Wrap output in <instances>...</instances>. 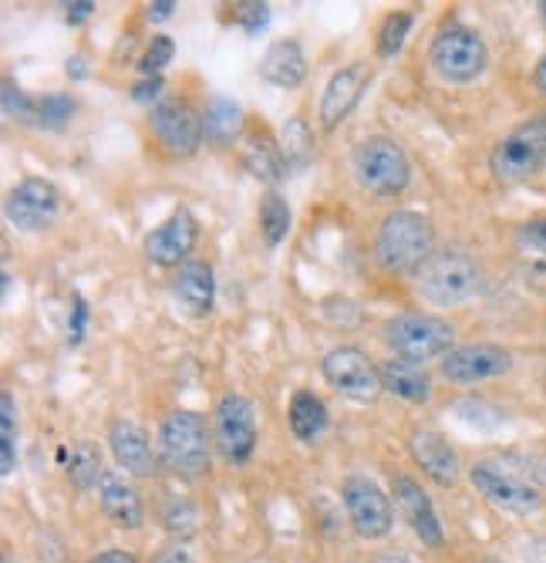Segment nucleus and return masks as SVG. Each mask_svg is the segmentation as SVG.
<instances>
[{"instance_id":"nucleus-30","label":"nucleus","mask_w":546,"mask_h":563,"mask_svg":"<svg viewBox=\"0 0 546 563\" xmlns=\"http://www.w3.org/2000/svg\"><path fill=\"white\" fill-rule=\"evenodd\" d=\"M290 227H293L290 202L277 189H267L264 199H260V233H264V243L270 250H277L290 236Z\"/></svg>"},{"instance_id":"nucleus-14","label":"nucleus","mask_w":546,"mask_h":563,"mask_svg":"<svg viewBox=\"0 0 546 563\" xmlns=\"http://www.w3.org/2000/svg\"><path fill=\"white\" fill-rule=\"evenodd\" d=\"M516 368V354L495 341H469L456 344L438 362V375L449 385H486L506 378Z\"/></svg>"},{"instance_id":"nucleus-8","label":"nucleus","mask_w":546,"mask_h":563,"mask_svg":"<svg viewBox=\"0 0 546 563\" xmlns=\"http://www.w3.org/2000/svg\"><path fill=\"white\" fill-rule=\"evenodd\" d=\"M352 173L358 186L378 199H399L412 186V159L399 139L368 135L352 148Z\"/></svg>"},{"instance_id":"nucleus-18","label":"nucleus","mask_w":546,"mask_h":563,"mask_svg":"<svg viewBox=\"0 0 546 563\" xmlns=\"http://www.w3.org/2000/svg\"><path fill=\"white\" fill-rule=\"evenodd\" d=\"M109 452L115 459V470L132 479H153L159 473V445L135 419H112L105 432Z\"/></svg>"},{"instance_id":"nucleus-15","label":"nucleus","mask_w":546,"mask_h":563,"mask_svg":"<svg viewBox=\"0 0 546 563\" xmlns=\"http://www.w3.org/2000/svg\"><path fill=\"white\" fill-rule=\"evenodd\" d=\"M375 81V68L368 62H347L341 65L324 91H321V101H317V125L324 132H337L347 119L355 115V109L365 101L368 88Z\"/></svg>"},{"instance_id":"nucleus-21","label":"nucleus","mask_w":546,"mask_h":563,"mask_svg":"<svg viewBox=\"0 0 546 563\" xmlns=\"http://www.w3.org/2000/svg\"><path fill=\"white\" fill-rule=\"evenodd\" d=\"M172 300L176 307L192 318V321H203L213 314V307H216V271L210 261H189L182 264L176 274H172Z\"/></svg>"},{"instance_id":"nucleus-25","label":"nucleus","mask_w":546,"mask_h":563,"mask_svg":"<svg viewBox=\"0 0 546 563\" xmlns=\"http://www.w3.org/2000/svg\"><path fill=\"white\" fill-rule=\"evenodd\" d=\"M287 426L301 445H317L331 426V412L324 398L311 388H297L287 405Z\"/></svg>"},{"instance_id":"nucleus-40","label":"nucleus","mask_w":546,"mask_h":563,"mask_svg":"<svg viewBox=\"0 0 546 563\" xmlns=\"http://www.w3.org/2000/svg\"><path fill=\"white\" fill-rule=\"evenodd\" d=\"M94 11H98V8L91 4V0H75V4H65V21H68L71 27H78V24H85Z\"/></svg>"},{"instance_id":"nucleus-31","label":"nucleus","mask_w":546,"mask_h":563,"mask_svg":"<svg viewBox=\"0 0 546 563\" xmlns=\"http://www.w3.org/2000/svg\"><path fill=\"white\" fill-rule=\"evenodd\" d=\"M412 31H415V14L412 11H391V14H385V21L378 27V37H375V55H378V62L399 58L405 41L412 37Z\"/></svg>"},{"instance_id":"nucleus-43","label":"nucleus","mask_w":546,"mask_h":563,"mask_svg":"<svg viewBox=\"0 0 546 563\" xmlns=\"http://www.w3.org/2000/svg\"><path fill=\"white\" fill-rule=\"evenodd\" d=\"M176 11H179L176 0H153V4L145 8V18L153 21V24H163V21H169Z\"/></svg>"},{"instance_id":"nucleus-33","label":"nucleus","mask_w":546,"mask_h":563,"mask_svg":"<svg viewBox=\"0 0 546 563\" xmlns=\"http://www.w3.org/2000/svg\"><path fill=\"white\" fill-rule=\"evenodd\" d=\"M0 106H4V119L18 125H37V98H31L14 78H4V91H0Z\"/></svg>"},{"instance_id":"nucleus-27","label":"nucleus","mask_w":546,"mask_h":563,"mask_svg":"<svg viewBox=\"0 0 546 563\" xmlns=\"http://www.w3.org/2000/svg\"><path fill=\"white\" fill-rule=\"evenodd\" d=\"M203 125H207V142L216 148H230L233 142L243 139L246 119L243 109L226 95H210L203 106Z\"/></svg>"},{"instance_id":"nucleus-7","label":"nucleus","mask_w":546,"mask_h":563,"mask_svg":"<svg viewBox=\"0 0 546 563\" xmlns=\"http://www.w3.org/2000/svg\"><path fill=\"white\" fill-rule=\"evenodd\" d=\"M381 341L394 357L428 365L456 347V324L435 311H402L381 324Z\"/></svg>"},{"instance_id":"nucleus-10","label":"nucleus","mask_w":546,"mask_h":563,"mask_svg":"<svg viewBox=\"0 0 546 563\" xmlns=\"http://www.w3.org/2000/svg\"><path fill=\"white\" fill-rule=\"evenodd\" d=\"M213 442L223 463L246 466L257 452L260 442V422H257V405L239 391H226L213 408Z\"/></svg>"},{"instance_id":"nucleus-6","label":"nucleus","mask_w":546,"mask_h":563,"mask_svg":"<svg viewBox=\"0 0 546 563\" xmlns=\"http://www.w3.org/2000/svg\"><path fill=\"white\" fill-rule=\"evenodd\" d=\"M546 173V109L516 122L495 139L489 152V176L500 186H523Z\"/></svg>"},{"instance_id":"nucleus-47","label":"nucleus","mask_w":546,"mask_h":563,"mask_svg":"<svg viewBox=\"0 0 546 563\" xmlns=\"http://www.w3.org/2000/svg\"><path fill=\"white\" fill-rule=\"evenodd\" d=\"M536 14H539V24L546 31V0H539V4H536Z\"/></svg>"},{"instance_id":"nucleus-41","label":"nucleus","mask_w":546,"mask_h":563,"mask_svg":"<svg viewBox=\"0 0 546 563\" xmlns=\"http://www.w3.org/2000/svg\"><path fill=\"white\" fill-rule=\"evenodd\" d=\"M148 563H200V560H196L186 547H163L153 560H148Z\"/></svg>"},{"instance_id":"nucleus-3","label":"nucleus","mask_w":546,"mask_h":563,"mask_svg":"<svg viewBox=\"0 0 546 563\" xmlns=\"http://www.w3.org/2000/svg\"><path fill=\"white\" fill-rule=\"evenodd\" d=\"M371 250L385 274L412 277L435 253V223L419 210H391L381 217Z\"/></svg>"},{"instance_id":"nucleus-20","label":"nucleus","mask_w":546,"mask_h":563,"mask_svg":"<svg viewBox=\"0 0 546 563\" xmlns=\"http://www.w3.org/2000/svg\"><path fill=\"white\" fill-rule=\"evenodd\" d=\"M98 496V509H102V517L115 527V530H125V533H135L145 527V499L135 486L132 476H125L122 470H105L102 483L94 489Z\"/></svg>"},{"instance_id":"nucleus-35","label":"nucleus","mask_w":546,"mask_h":563,"mask_svg":"<svg viewBox=\"0 0 546 563\" xmlns=\"http://www.w3.org/2000/svg\"><path fill=\"white\" fill-rule=\"evenodd\" d=\"M163 523H166V530L172 537L189 540V537H196V530H200V509H196L192 503H186V499H172L166 506V514H163Z\"/></svg>"},{"instance_id":"nucleus-17","label":"nucleus","mask_w":546,"mask_h":563,"mask_svg":"<svg viewBox=\"0 0 546 563\" xmlns=\"http://www.w3.org/2000/svg\"><path fill=\"white\" fill-rule=\"evenodd\" d=\"M391 499L394 509L402 514V520L409 523V530L415 533V540L425 550H442L445 547V523L438 517V506L428 496V489L422 486V479H415L412 473H394L391 476Z\"/></svg>"},{"instance_id":"nucleus-1","label":"nucleus","mask_w":546,"mask_h":563,"mask_svg":"<svg viewBox=\"0 0 546 563\" xmlns=\"http://www.w3.org/2000/svg\"><path fill=\"white\" fill-rule=\"evenodd\" d=\"M486 287L482 264L466 250L445 246L435 250L432 257L412 274V290L422 303L435 307V311H453L469 300H476Z\"/></svg>"},{"instance_id":"nucleus-42","label":"nucleus","mask_w":546,"mask_h":563,"mask_svg":"<svg viewBox=\"0 0 546 563\" xmlns=\"http://www.w3.org/2000/svg\"><path fill=\"white\" fill-rule=\"evenodd\" d=\"M88 563H138V556L122 547H109V550H98L94 556H88Z\"/></svg>"},{"instance_id":"nucleus-4","label":"nucleus","mask_w":546,"mask_h":563,"mask_svg":"<svg viewBox=\"0 0 546 563\" xmlns=\"http://www.w3.org/2000/svg\"><path fill=\"white\" fill-rule=\"evenodd\" d=\"M466 479L476 489V496L503 517L536 520L546 509V493L539 489V483H533L520 470L500 463V459H476V463L466 470Z\"/></svg>"},{"instance_id":"nucleus-29","label":"nucleus","mask_w":546,"mask_h":563,"mask_svg":"<svg viewBox=\"0 0 546 563\" xmlns=\"http://www.w3.org/2000/svg\"><path fill=\"white\" fill-rule=\"evenodd\" d=\"M18 439H21V419H18V398L14 391H0V476L11 479L18 470Z\"/></svg>"},{"instance_id":"nucleus-38","label":"nucleus","mask_w":546,"mask_h":563,"mask_svg":"<svg viewBox=\"0 0 546 563\" xmlns=\"http://www.w3.org/2000/svg\"><path fill=\"white\" fill-rule=\"evenodd\" d=\"M88 318H91V311H88L85 297L75 294V297H71V314H68V344H71V347L81 344V338H85V331H88Z\"/></svg>"},{"instance_id":"nucleus-32","label":"nucleus","mask_w":546,"mask_h":563,"mask_svg":"<svg viewBox=\"0 0 546 563\" xmlns=\"http://www.w3.org/2000/svg\"><path fill=\"white\" fill-rule=\"evenodd\" d=\"M75 112H78V101L71 91H47L44 98H37V125L47 132L68 129Z\"/></svg>"},{"instance_id":"nucleus-19","label":"nucleus","mask_w":546,"mask_h":563,"mask_svg":"<svg viewBox=\"0 0 546 563\" xmlns=\"http://www.w3.org/2000/svg\"><path fill=\"white\" fill-rule=\"evenodd\" d=\"M409 455H412V463L422 470V476L428 483H435L438 489L459 486L466 470H469V466H463L459 449L435 429H415L409 435Z\"/></svg>"},{"instance_id":"nucleus-39","label":"nucleus","mask_w":546,"mask_h":563,"mask_svg":"<svg viewBox=\"0 0 546 563\" xmlns=\"http://www.w3.org/2000/svg\"><path fill=\"white\" fill-rule=\"evenodd\" d=\"M163 88H166V81H163V75L159 78H142V81H135L132 85V98L138 101V106H148V109H156L159 106V95H163Z\"/></svg>"},{"instance_id":"nucleus-16","label":"nucleus","mask_w":546,"mask_h":563,"mask_svg":"<svg viewBox=\"0 0 546 563\" xmlns=\"http://www.w3.org/2000/svg\"><path fill=\"white\" fill-rule=\"evenodd\" d=\"M200 243V220L192 217V210L176 207L159 227H153L142 240V253L153 267L163 271H179L182 264L192 261V250Z\"/></svg>"},{"instance_id":"nucleus-5","label":"nucleus","mask_w":546,"mask_h":563,"mask_svg":"<svg viewBox=\"0 0 546 563\" xmlns=\"http://www.w3.org/2000/svg\"><path fill=\"white\" fill-rule=\"evenodd\" d=\"M489 44L472 24L449 21L428 41V68L442 85L469 88L489 71Z\"/></svg>"},{"instance_id":"nucleus-48","label":"nucleus","mask_w":546,"mask_h":563,"mask_svg":"<svg viewBox=\"0 0 546 563\" xmlns=\"http://www.w3.org/2000/svg\"><path fill=\"white\" fill-rule=\"evenodd\" d=\"M4 563H18V560H14L11 553H4Z\"/></svg>"},{"instance_id":"nucleus-45","label":"nucleus","mask_w":546,"mask_h":563,"mask_svg":"<svg viewBox=\"0 0 546 563\" xmlns=\"http://www.w3.org/2000/svg\"><path fill=\"white\" fill-rule=\"evenodd\" d=\"M533 88L546 98V51L536 58V65H533Z\"/></svg>"},{"instance_id":"nucleus-28","label":"nucleus","mask_w":546,"mask_h":563,"mask_svg":"<svg viewBox=\"0 0 546 563\" xmlns=\"http://www.w3.org/2000/svg\"><path fill=\"white\" fill-rule=\"evenodd\" d=\"M277 142H280V152H283V163H287L290 176L304 173L314 163V132H311L308 119L290 115L277 135Z\"/></svg>"},{"instance_id":"nucleus-37","label":"nucleus","mask_w":546,"mask_h":563,"mask_svg":"<svg viewBox=\"0 0 546 563\" xmlns=\"http://www.w3.org/2000/svg\"><path fill=\"white\" fill-rule=\"evenodd\" d=\"M516 243L526 253H536V257L546 261V213H536V217L523 220L520 230H516Z\"/></svg>"},{"instance_id":"nucleus-22","label":"nucleus","mask_w":546,"mask_h":563,"mask_svg":"<svg viewBox=\"0 0 546 563\" xmlns=\"http://www.w3.org/2000/svg\"><path fill=\"white\" fill-rule=\"evenodd\" d=\"M260 81L280 88V91H293L308 81V55H304V44L293 41V37H280L274 44H267L264 58L257 65Z\"/></svg>"},{"instance_id":"nucleus-11","label":"nucleus","mask_w":546,"mask_h":563,"mask_svg":"<svg viewBox=\"0 0 546 563\" xmlns=\"http://www.w3.org/2000/svg\"><path fill=\"white\" fill-rule=\"evenodd\" d=\"M324 382L347 401L371 405L385 395L381 385V365L358 344H337L321 357Z\"/></svg>"},{"instance_id":"nucleus-34","label":"nucleus","mask_w":546,"mask_h":563,"mask_svg":"<svg viewBox=\"0 0 546 563\" xmlns=\"http://www.w3.org/2000/svg\"><path fill=\"white\" fill-rule=\"evenodd\" d=\"M176 58V41L169 34H156L153 41L145 44L142 51V58H138V71L142 78H159Z\"/></svg>"},{"instance_id":"nucleus-13","label":"nucleus","mask_w":546,"mask_h":563,"mask_svg":"<svg viewBox=\"0 0 546 563\" xmlns=\"http://www.w3.org/2000/svg\"><path fill=\"white\" fill-rule=\"evenodd\" d=\"M65 210V196L62 189L44 179V176H24L4 199V217L18 233L41 236L47 233Z\"/></svg>"},{"instance_id":"nucleus-23","label":"nucleus","mask_w":546,"mask_h":563,"mask_svg":"<svg viewBox=\"0 0 546 563\" xmlns=\"http://www.w3.org/2000/svg\"><path fill=\"white\" fill-rule=\"evenodd\" d=\"M62 470H65V479L71 483L75 493H94L98 483L105 476V452L94 439H75L68 442L62 452Z\"/></svg>"},{"instance_id":"nucleus-36","label":"nucleus","mask_w":546,"mask_h":563,"mask_svg":"<svg viewBox=\"0 0 546 563\" xmlns=\"http://www.w3.org/2000/svg\"><path fill=\"white\" fill-rule=\"evenodd\" d=\"M233 21L243 27L246 37H260L270 24V4H264V0H243V4L233 8Z\"/></svg>"},{"instance_id":"nucleus-12","label":"nucleus","mask_w":546,"mask_h":563,"mask_svg":"<svg viewBox=\"0 0 546 563\" xmlns=\"http://www.w3.org/2000/svg\"><path fill=\"white\" fill-rule=\"evenodd\" d=\"M148 132L166 156L192 159L207 142L203 109H196L189 98H163L156 109H148Z\"/></svg>"},{"instance_id":"nucleus-24","label":"nucleus","mask_w":546,"mask_h":563,"mask_svg":"<svg viewBox=\"0 0 546 563\" xmlns=\"http://www.w3.org/2000/svg\"><path fill=\"white\" fill-rule=\"evenodd\" d=\"M381 385L388 395L402 398L409 405H428L435 388H432V375L425 365H415V362H405V357H394L388 354L381 362Z\"/></svg>"},{"instance_id":"nucleus-9","label":"nucleus","mask_w":546,"mask_h":563,"mask_svg":"<svg viewBox=\"0 0 546 563\" xmlns=\"http://www.w3.org/2000/svg\"><path fill=\"white\" fill-rule=\"evenodd\" d=\"M341 506L344 517L352 523V530L375 543L391 537L394 530V499L391 489H385L375 476L368 473H352L341 479Z\"/></svg>"},{"instance_id":"nucleus-44","label":"nucleus","mask_w":546,"mask_h":563,"mask_svg":"<svg viewBox=\"0 0 546 563\" xmlns=\"http://www.w3.org/2000/svg\"><path fill=\"white\" fill-rule=\"evenodd\" d=\"M65 75H68L71 81H85V78H88V58H85V55L68 58V62H65Z\"/></svg>"},{"instance_id":"nucleus-46","label":"nucleus","mask_w":546,"mask_h":563,"mask_svg":"<svg viewBox=\"0 0 546 563\" xmlns=\"http://www.w3.org/2000/svg\"><path fill=\"white\" fill-rule=\"evenodd\" d=\"M371 563H415L409 553H399V550H385V553H375Z\"/></svg>"},{"instance_id":"nucleus-26","label":"nucleus","mask_w":546,"mask_h":563,"mask_svg":"<svg viewBox=\"0 0 546 563\" xmlns=\"http://www.w3.org/2000/svg\"><path fill=\"white\" fill-rule=\"evenodd\" d=\"M243 169L250 173L254 179L267 183V186H277L280 179L290 176V169L283 163V152H280V142L274 135H267V132H250V135H246Z\"/></svg>"},{"instance_id":"nucleus-2","label":"nucleus","mask_w":546,"mask_h":563,"mask_svg":"<svg viewBox=\"0 0 546 563\" xmlns=\"http://www.w3.org/2000/svg\"><path fill=\"white\" fill-rule=\"evenodd\" d=\"M159 463L179 479H203L213 466V422L196 408H172L159 422Z\"/></svg>"}]
</instances>
